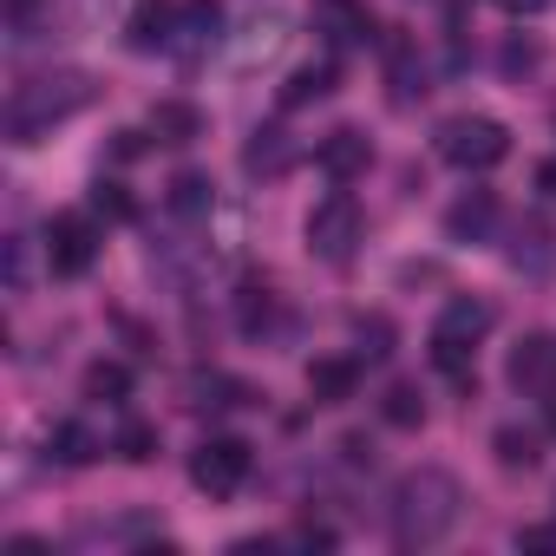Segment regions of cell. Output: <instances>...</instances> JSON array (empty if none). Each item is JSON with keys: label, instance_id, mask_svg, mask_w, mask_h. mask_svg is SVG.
<instances>
[{"label": "cell", "instance_id": "obj_1", "mask_svg": "<svg viewBox=\"0 0 556 556\" xmlns=\"http://www.w3.org/2000/svg\"><path fill=\"white\" fill-rule=\"evenodd\" d=\"M465 517V491L445 465H419L393 484V504H387V523H393V543L400 549H432L458 530Z\"/></svg>", "mask_w": 556, "mask_h": 556}, {"label": "cell", "instance_id": "obj_2", "mask_svg": "<svg viewBox=\"0 0 556 556\" xmlns=\"http://www.w3.org/2000/svg\"><path fill=\"white\" fill-rule=\"evenodd\" d=\"M92 99H99L92 73H40V79L14 86V99H8V138L14 144H34L40 131H53L73 112H86Z\"/></svg>", "mask_w": 556, "mask_h": 556}, {"label": "cell", "instance_id": "obj_3", "mask_svg": "<svg viewBox=\"0 0 556 556\" xmlns=\"http://www.w3.org/2000/svg\"><path fill=\"white\" fill-rule=\"evenodd\" d=\"M439 157L452 170H497L510 157V131L484 112H465V118H445L439 125Z\"/></svg>", "mask_w": 556, "mask_h": 556}, {"label": "cell", "instance_id": "obj_4", "mask_svg": "<svg viewBox=\"0 0 556 556\" xmlns=\"http://www.w3.org/2000/svg\"><path fill=\"white\" fill-rule=\"evenodd\" d=\"M249 471H255L249 439L216 432V439H203V445L190 452V484H197V491H210V497H236V491L249 484Z\"/></svg>", "mask_w": 556, "mask_h": 556}, {"label": "cell", "instance_id": "obj_5", "mask_svg": "<svg viewBox=\"0 0 556 556\" xmlns=\"http://www.w3.org/2000/svg\"><path fill=\"white\" fill-rule=\"evenodd\" d=\"M361 203L348 197V190H334V197H321L315 210H308V249L321 255V262H348L354 255V242H361Z\"/></svg>", "mask_w": 556, "mask_h": 556}, {"label": "cell", "instance_id": "obj_6", "mask_svg": "<svg viewBox=\"0 0 556 556\" xmlns=\"http://www.w3.org/2000/svg\"><path fill=\"white\" fill-rule=\"evenodd\" d=\"M99 262V223L79 216V210H60L47 223V268L53 275H86Z\"/></svg>", "mask_w": 556, "mask_h": 556}, {"label": "cell", "instance_id": "obj_7", "mask_svg": "<svg viewBox=\"0 0 556 556\" xmlns=\"http://www.w3.org/2000/svg\"><path fill=\"white\" fill-rule=\"evenodd\" d=\"M504 380L523 393V400H549L556 393V341L549 334H523L504 361Z\"/></svg>", "mask_w": 556, "mask_h": 556}, {"label": "cell", "instance_id": "obj_8", "mask_svg": "<svg viewBox=\"0 0 556 556\" xmlns=\"http://www.w3.org/2000/svg\"><path fill=\"white\" fill-rule=\"evenodd\" d=\"M315 164H321V177H328V184H354V177H367V170H374V144H367V131H361V125H334V131L315 144Z\"/></svg>", "mask_w": 556, "mask_h": 556}, {"label": "cell", "instance_id": "obj_9", "mask_svg": "<svg viewBox=\"0 0 556 556\" xmlns=\"http://www.w3.org/2000/svg\"><path fill=\"white\" fill-rule=\"evenodd\" d=\"M177 8L184 0H138L125 21V47L131 53H170L177 47Z\"/></svg>", "mask_w": 556, "mask_h": 556}, {"label": "cell", "instance_id": "obj_10", "mask_svg": "<svg viewBox=\"0 0 556 556\" xmlns=\"http://www.w3.org/2000/svg\"><path fill=\"white\" fill-rule=\"evenodd\" d=\"M216 40H223V0H184V8H177V47H170V53L197 60V53H210Z\"/></svg>", "mask_w": 556, "mask_h": 556}, {"label": "cell", "instance_id": "obj_11", "mask_svg": "<svg viewBox=\"0 0 556 556\" xmlns=\"http://www.w3.org/2000/svg\"><path fill=\"white\" fill-rule=\"evenodd\" d=\"M491 229H497V197L491 190H465L445 210V236L452 242H491Z\"/></svg>", "mask_w": 556, "mask_h": 556}, {"label": "cell", "instance_id": "obj_12", "mask_svg": "<svg viewBox=\"0 0 556 556\" xmlns=\"http://www.w3.org/2000/svg\"><path fill=\"white\" fill-rule=\"evenodd\" d=\"M491 321H497V315H491V302H478V295H452L432 334H445V341H458V348H478V341L491 334Z\"/></svg>", "mask_w": 556, "mask_h": 556}, {"label": "cell", "instance_id": "obj_13", "mask_svg": "<svg viewBox=\"0 0 556 556\" xmlns=\"http://www.w3.org/2000/svg\"><path fill=\"white\" fill-rule=\"evenodd\" d=\"M354 387H361V361H354V354L308 361V393H315L321 406H341V400H354Z\"/></svg>", "mask_w": 556, "mask_h": 556}, {"label": "cell", "instance_id": "obj_14", "mask_svg": "<svg viewBox=\"0 0 556 556\" xmlns=\"http://www.w3.org/2000/svg\"><path fill=\"white\" fill-rule=\"evenodd\" d=\"M334 86H341V66H334V60H315V66L289 73V86H282V112H308V105L334 99Z\"/></svg>", "mask_w": 556, "mask_h": 556}, {"label": "cell", "instance_id": "obj_15", "mask_svg": "<svg viewBox=\"0 0 556 556\" xmlns=\"http://www.w3.org/2000/svg\"><path fill=\"white\" fill-rule=\"evenodd\" d=\"M151 138L157 144H197L203 138V112L190 99H157L151 105Z\"/></svg>", "mask_w": 556, "mask_h": 556}, {"label": "cell", "instance_id": "obj_16", "mask_svg": "<svg viewBox=\"0 0 556 556\" xmlns=\"http://www.w3.org/2000/svg\"><path fill=\"white\" fill-rule=\"evenodd\" d=\"M321 34L334 47H367L374 40V14L361 8V0H321Z\"/></svg>", "mask_w": 556, "mask_h": 556}, {"label": "cell", "instance_id": "obj_17", "mask_svg": "<svg viewBox=\"0 0 556 556\" xmlns=\"http://www.w3.org/2000/svg\"><path fill=\"white\" fill-rule=\"evenodd\" d=\"M289 164H295V144H289V131H275V125L242 144V170L249 177H282Z\"/></svg>", "mask_w": 556, "mask_h": 556}, {"label": "cell", "instance_id": "obj_18", "mask_svg": "<svg viewBox=\"0 0 556 556\" xmlns=\"http://www.w3.org/2000/svg\"><path fill=\"white\" fill-rule=\"evenodd\" d=\"M47 452H53V465L79 471V465H92V458H99V439H92V426H86V419H60V426L47 432Z\"/></svg>", "mask_w": 556, "mask_h": 556}, {"label": "cell", "instance_id": "obj_19", "mask_svg": "<svg viewBox=\"0 0 556 556\" xmlns=\"http://www.w3.org/2000/svg\"><path fill=\"white\" fill-rule=\"evenodd\" d=\"M255 393L242 387V380H229V374H197L190 380V406L197 413H229V406H249Z\"/></svg>", "mask_w": 556, "mask_h": 556}, {"label": "cell", "instance_id": "obj_20", "mask_svg": "<svg viewBox=\"0 0 556 556\" xmlns=\"http://www.w3.org/2000/svg\"><path fill=\"white\" fill-rule=\"evenodd\" d=\"M210 203H216V184H210L203 170H177V177H170V216L197 223V216H210Z\"/></svg>", "mask_w": 556, "mask_h": 556}, {"label": "cell", "instance_id": "obj_21", "mask_svg": "<svg viewBox=\"0 0 556 556\" xmlns=\"http://www.w3.org/2000/svg\"><path fill=\"white\" fill-rule=\"evenodd\" d=\"M79 387H86V400H99V406H118V400H131V367H125V361H92Z\"/></svg>", "mask_w": 556, "mask_h": 556}, {"label": "cell", "instance_id": "obj_22", "mask_svg": "<svg viewBox=\"0 0 556 556\" xmlns=\"http://www.w3.org/2000/svg\"><path fill=\"white\" fill-rule=\"evenodd\" d=\"M380 419L400 426V432H419V426H426V393H419L413 380H393L387 400H380Z\"/></svg>", "mask_w": 556, "mask_h": 556}, {"label": "cell", "instance_id": "obj_23", "mask_svg": "<svg viewBox=\"0 0 556 556\" xmlns=\"http://www.w3.org/2000/svg\"><path fill=\"white\" fill-rule=\"evenodd\" d=\"M536 445H543V439L523 432V426H497V432H491V452H497L504 471H536V458H543Z\"/></svg>", "mask_w": 556, "mask_h": 556}, {"label": "cell", "instance_id": "obj_24", "mask_svg": "<svg viewBox=\"0 0 556 556\" xmlns=\"http://www.w3.org/2000/svg\"><path fill=\"white\" fill-rule=\"evenodd\" d=\"M549 262H556V249H549L543 223H517V242H510V268H530V275H543Z\"/></svg>", "mask_w": 556, "mask_h": 556}, {"label": "cell", "instance_id": "obj_25", "mask_svg": "<svg viewBox=\"0 0 556 556\" xmlns=\"http://www.w3.org/2000/svg\"><path fill=\"white\" fill-rule=\"evenodd\" d=\"M112 452H118L125 465H151V458H157V426H151V419H118Z\"/></svg>", "mask_w": 556, "mask_h": 556}, {"label": "cell", "instance_id": "obj_26", "mask_svg": "<svg viewBox=\"0 0 556 556\" xmlns=\"http://www.w3.org/2000/svg\"><path fill=\"white\" fill-rule=\"evenodd\" d=\"M236 328H242L249 341H255V334H268V328H275V295L249 282V289L236 295Z\"/></svg>", "mask_w": 556, "mask_h": 556}, {"label": "cell", "instance_id": "obj_27", "mask_svg": "<svg viewBox=\"0 0 556 556\" xmlns=\"http://www.w3.org/2000/svg\"><path fill=\"white\" fill-rule=\"evenodd\" d=\"M426 99V66L413 60V47H393V105Z\"/></svg>", "mask_w": 556, "mask_h": 556}, {"label": "cell", "instance_id": "obj_28", "mask_svg": "<svg viewBox=\"0 0 556 556\" xmlns=\"http://www.w3.org/2000/svg\"><path fill=\"white\" fill-rule=\"evenodd\" d=\"M92 216H105V223H131L138 203H131V190H125L118 177H99V184H92Z\"/></svg>", "mask_w": 556, "mask_h": 556}, {"label": "cell", "instance_id": "obj_29", "mask_svg": "<svg viewBox=\"0 0 556 556\" xmlns=\"http://www.w3.org/2000/svg\"><path fill=\"white\" fill-rule=\"evenodd\" d=\"M354 341H361L367 361H387V354H393V321H387V315H361V321H354Z\"/></svg>", "mask_w": 556, "mask_h": 556}, {"label": "cell", "instance_id": "obj_30", "mask_svg": "<svg viewBox=\"0 0 556 556\" xmlns=\"http://www.w3.org/2000/svg\"><path fill=\"white\" fill-rule=\"evenodd\" d=\"M536 60H543V53H536L530 40H510V47H504V73H510V79H517V73H530Z\"/></svg>", "mask_w": 556, "mask_h": 556}, {"label": "cell", "instance_id": "obj_31", "mask_svg": "<svg viewBox=\"0 0 556 556\" xmlns=\"http://www.w3.org/2000/svg\"><path fill=\"white\" fill-rule=\"evenodd\" d=\"M8 289L27 295V242H8Z\"/></svg>", "mask_w": 556, "mask_h": 556}, {"label": "cell", "instance_id": "obj_32", "mask_svg": "<svg viewBox=\"0 0 556 556\" xmlns=\"http://www.w3.org/2000/svg\"><path fill=\"white\" fill-rule=\"evenodd\" d=\"M138 151H144V131H112V157L118 164H131Z\"/></svg>", "mask_w": 556, "mask_h": 556}, {"label": "cell", "instance_id": "obj_33", "mask_svg": "<svg viewBox=\"0 0 556 556\" xmlns=\"http://www.w3.org/2000/svg\"><path fill=\"white\" fill-rule=\"evenodd\" d=\"M517 549H556V523H536V530H517Z\"/></svg>", "mask_w": 556, "mask_h": 556}, {"label": "cell", "instance_id": "obj_34", "mask_svg": "<svg viewBox=\"0 0 556 556\" xmlns=\"http://www.w3.org/2000/svg\"><path fill=\"white\" fill-rule=\"evenodd\" d=\"M497 8H504L510 21H530V14H543V8H549V0H497Z\"/></svg>", "mask_w": 556, "mask_h": 556}, {"label": "cell", "instance_id": "obj_35", "mask_svg": "<svg viewBox=\"0 0 556 556\" xmlns=\"http://www.w3.org/2000/svg\"><path fill=\"white\" fill-rule=\"evenodd\" d=\"M536 184H543V190L556 197V164H543V170H536Z\"/></svg>", "mask_w": 556, "mask_h": 556}, {"label": "cell", "instance_id": "obj_36", "mask_svg": "<svg viewBox=\"0 0 556 556\" xmlns=\"http://www.w3.org/2000/svg\"><path fill=\"white\" fill-rule=\"evenodd\" d=\"M543 406H549V439H556V393H549V400H543Z\"/></svg>", "mask_w": 556, "mask_h": 556}]
</instances>
